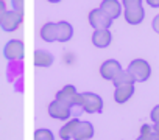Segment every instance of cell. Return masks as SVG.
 <instances>
[{
  "label": "cell",
  "instance_id": "6da1fadb",
  "mask_svg": "<svg viewBox=\"0 0 159 140\" xmlns=\"http://www.w3.org/2000/svg\"><path fill=\"white\" fill-rule=\"evenodd\" d=\"M55 100L62 103L64 106L73 109V107H80V104H81V94L76 90V87L73 84H66L62 89H59L56 92Z\"/></svg>",
  "mask_w": 159,
  "mask_h": 140
},
{
  "label": "cell",
  "instance_id": "7a4b0ae2",
  "mask_svg": "<svg viewBox=\"0 0 159 140\" xmlns=\"http://www.w3.org/2000/svg\"><path fill=\"white\" fill-rule=\"evenodd\" d=\"M126 70L134 78V83H145L151 77V65L148 64V61L140 59V58L133 59Z\"/></svg>",
  "mask_w": 159,
  "mask_h": 140
},
{
  "label": "cell",
  "instance_id": "3957f363",
  "mask_svg": "<svg viewBox=\"0 0 159 140\" xmlns=\"http://www.w3.org/2000/svg\"><path fill=\"white\" fill-rule=\"evenodd\" d=\"M80 107L88 114H100L103 111V98L95 92H81V104Z\"/></svg>",
  "mask_w": 159,
  "mask_h": 140
},
{
  "label": "cell",
  "instance_id": "277c9868",
  "mask_svg": "<svg viewBox=\"0 0 159 140\" xmlns=\"http://www.w3.org/2000/svg\"><path fill=\"white\" fill-rule=\"evenodd\" d=\"M24 42L20 39H10L3 45V56L7 61H20L24 59Z\"/></svg>",
  "mask_w": 159,
  "mask_h": 140
},
{
  "label": "cell",
  "instance_id": "5b68a950",
  "mask_svg": "<svg viewBox=\"0 0 159 140\" xmlns=\"http://www.w3.org/2000/svg\"><path fill=\"white\" fill-rule=\"evenodd\" d=\"M88 20L94 30H109L112 27V19H109L100 8L92 10L88 16Z\"/></svg>",
  "mask_w": 159,
  "mask_h": 140
},
{
  "label": "cell",
  "instance_id": "8992f818",
  "mask_svg": "<svg viewBox=\"0 0 159 140\" xmlns=\"http://www.w3.org/2000/svg\"><path fill=\"white\" fill-rule=\"evenodd\" d=\"M22 20H24V14L16 13L13 10L7 11L3 19H2V22H0V28H2L3 31H7V33H13V31H16L20 27Z\"/></svg>",
  "mask_w": 159,
  "mask_h": 140
},
{
  "label": "cell",
  "instance_id": "52a82bcc",
  "mask_svg": "<svg viewBox=\"0 0 159 140\" xmlns=\"http://www.w3.org/2000/svg\"><path fill=\"white\" fill-rule=\"evenodd\" d=\"M122 65L117 59H108L100 65V77L106 81H112L120 72H122Z\"/></svg>",
  "mask_w": 159,
  "mask_h": 140
},
{
  "label": "cell",
  "instance_id": "ba28073f",
  "mask_svg": "<svg viewBox=\"0 0 159 140\" xmlns=\"http://www.w3.org/2000/svg\"><path fill=\"white\" fill-rule=\"evenodd\" d=\"M48 115H50L52 118H55V120L67 121V120L70 118V115H72V109L67 107V106H64L62 103L53 100V101H50V104H48Z\"/></svg>",
  "mask_w": 159,
  "mask_h": 140
},
{
  "label": "cell",
  "instance_id": "9c48e42d",
  "mask_svg": "<svg viewBox=\"0 0 159 140\" xmlns=\"http://www.w3.org/2000/svg\"><path fill=\"white\" fill-rule=\"evenodd\" d=\"M95 134V129H94V125L91 121H84V120H80L75 132H73V137L72 140H91Z\"/></svg>",
  "mask_w": 159,
  "mask_h": 140
},
{
  "label": "cell",
  "instance_id": "30bf717a",
  "mask_svg": "<svg viewBox=\"0 0 159 140\" xmlns=\"http://www.w3.org/2000/svg\"><path fill=\"white\" fill-rule=\"evenodd\" d=\"M100 10L109 17V19H117L122 16V3L119 0H103L100 3Z\"/></svg>",
  "mask_w": 159,
  "mask_h": 140
},
{
  "label": "cell",
  "instance_id": "8fae6325",
  "mask_svg": "<svg viewBox=\"0 0 159 140\" xmlns=\"http://www.w3.org/2000/svg\"><path fill=\"white\" fill-rule=\"evenodd\" d=\"M134 84H123V86H117L114 89V101L117 104H125L126 101L131 100V97L134 95Z\"/></svg>",
  "mask_w": 159,
  "mask_h": 140
},
{
  "label": "cell",
  "instance_id": "7c38bea8",
  "mask_svg": "<svg viewBox=\"0 0 159 140\" xmlns=\"http://www.w3.org/2000/svg\"><path fill=\"white\" fill-rule=\"evenodd\" d=\"M73 37V27L67 20H59L56 22V41L61 44L69 42Z\"/></svg>",
  "mask_w": 159,
  "mask_h": 140
},
{
  "label": "cell",
  "instance_id": "4fadbf2b",
  "mask_svg": "<svg viewBox=\"0 0 159 140\" xmlns=\"http://www.w3.org/2000/svg\"><path fill=\"white\" fill-rule=\"evenodd\" d=\"M92 44L97 48H106L112 42V33L109 30H94L92 33Z\"/></svg>",
  "mask_w": 159,
  "mask_h": 140
},
{
  "label": "cell",
  "instance_id": "5bb4252c",
  "mask_svg": "<svg viewBox=\"0 0 159 140\" xmlns=\"http://www.w3.org/2000/svg\"><path fill=\"white\" fill-rule=\"evenodd\" d=\"M55 58L50 51L47 50H36L34 55H33V64L36 67H41V68H47L53 64Z\"/></svg>",
  "mask_w": 159,
  "mask_h": 140
},
{
  "label": "cell",
  "instance_id": "9a60e30c",
  "mask_svg": "<svg viewBox=\"0 0 159 140\" xmlns=\"http://www.w3.org/2000/svg\"><path fill=\"white\" fill-rule=\"evenodd\" d=\"M125 20L129 25H139L142 24V20L145 19V10L143 7H137V8H131V10H125Z\"/></svg>",
  "mask_w": 159,
  "mask_h": 140
},
{
  "label": "cell",
  "instance_id": "2e32d148",
  "mask_svg": "<svg viewBox=\"0 0 159 140\" xmlns=\"http://www.w3.org/2000/svg\"><path fill=\"white\" fill-rule=\"evenodd\" d=\"M39 36L44 42H56V24L55 22H47L41 27V31H39Z\"/></svg>",
  "mask_w": 159,
  "mask_h": 140
},
{
  "label": "cell",
  "instance_id": "e0dca14e",
  "mask_svg": "<svg viewBox=\"0 0 159 140\" xmlns=\"http://www.w3.org/2000/svg\"><path fill=\"white\" fill-rule=\"evenodd\" d=\"M78 123H80L78 118H69V120L61 126V129H59V138H61V140H72L73 132H75Z\"/></svg>",
  "mask_w": 159,
  "mask_h": 140
},
{
  "label": "cell",
  "instance_id": "ac0fdd59",
  "mask_svg": "<svg viewBox=\"0 0 159 140\" xmlns=\"http://www.w3.org/2000/svg\"><path fill=\"white\" fill-rule=\"evenodd\" d=\"M112 84L117 87V86H123V84H136L134 83V78L131 77V73L128 70H122V72L112 80Z\"/></svg>",
  "mask_w": 159,
  "mask_h": 140
},
{
  "label": "cell",
  "instance_id": "d6986e66",
  "mask_svg": "<svg viewBox=\"0 0 159 140\" xmlns=\"http://www.w3.org/2000/svg\"><path fill=\"white\" fill-rule=\"evenodd\" d=\"M33 140H55V134L47 128H39L34 131Z\"/></svg>",
  "mask_w": 159,
  "mask_h": 140
},
{
  "label": "cell",
  "instance_id": "ffe728a7",
  "mask_svg": "<svg viewBox=\"0 0 159 140\" xmlns=\"http://www.w3.org/2000/svg\"><path fill=\"white\" fill-rule=\"evenodd\" d=\"M153 134V125H142L140 126V134H139V138L140 140H148L150 135Z\"/></svg>",
  "mask_w": 159,
  "mask_h": 140
},
{
  "label": "cell",
  "instance_id": "44dd1931",
  "mask_svg": "<svg viewBox=\"0 0 159 140\" xmlns=\"http://www.w3.org/2000/svg\"><path fill=\"white\" fill-rule=\"evenodd\" d=\"M142 2L143 0H122V8L125 10H131V8H137V7H142Z\"/></svg>",
  "mask_w": 159,
  "mask_h": 140
},
{
  "label": "cell",
  "instance_id": "7402d4cb",
  "mask_svg": "<svg viewBox=\"0 0 159 140\" xmlns=\"http://www.w3.org/2000/svg\"><path fill=\"white\" fill-rule=\"evenodd\" d=\"M10 3H11V10L13 11L24 14V0H10Z\"/></svg>",
  "mask_w": 159,
  "mask_h": 140
},
{
  "label": "cell",
  "instance_id": "603a6c76",
  "mask_svg": "<svg viewBox=\"0 0 159 140\" xmlns=\"http://www.w3.org/2000/svg\"><path fill=\"white\" fill-rule=\"evenodd\" d=\"M150 118H151L153 125L159 126V104H156V106L151 109V112H150Z\"/></svg>",
  "mask_w": 159,
  "mask_h": 140
},
{
  "label": "cell",
  "instance_id": "cb8c5ba5",
  "mask_svg": "<svg viewBox=\"0 0 159 140\" xmlns=\"http://www.w3.org/2000/svg\"><path fill=\"white\" fill-rule=\"evenodd\" d=\"M151 28L154 30V33L159 34V14L154 16V19H153V22H151Z\"/></svg>",
  "mask_w": 159,
  "mask_h": 140
},
{
  "label": "cell",
  "instance_id": "d4e9b609",
  "mask_svg": "<svg viewBox=\"0 0 159 140\" xmlns=\"http://www.w3.org/2000/svg\"><path fill=\"white\" fill-rule=\"evenodd\" d=\"M7 11H8L7 10V3L3 2V0H0V22H2V19H3V16H5Z\"/></svg>",
  "mask_w": 159,
  "mask_h": 140
},
{
  "label": "cell",
  "instance_id": "484cf974",
  "mask_svg": "<svg viewBox=\"0 0 159 140\" xmlns=\"http://www.w3.org/2000/svg\"><path fill=\"white\" fill-rule=\"evenodd\" d=\"M145 2L151 8H159V0H145Z\"/></svg>",
  "mask_w": 159,
  "mask_h": 140
},
{
  "label": "cell",
  "instance_id": "4316f807",
  "mask_svg": "<svg viewBox=\"0 0 159 140\" xmlns=\"http://www.w3.org/2000/svg\"><path fill=\"white\" fill-rule=\"evenodd\" d=\"M153 129H154V132H156V134H157V137H159V126L153 125Z\"/></svg>",
  "mask_w": 159,
  "mask_h": 140
},
{
  "label": "cell",
  "instance_id": "83f0119b",
  "mask_svg": "<svg viewBox=\"0 0 159 140\" xmlns=\"http://www.w3.org/2000/svg\"><path fill=\"white\" fill-rule=\"evenodd\" d=\"M47 2H48V3H59L61 0H47Z\"/></svg>",
  "mask_w": 159,
  "mask_h": 140
}]
</instances>
